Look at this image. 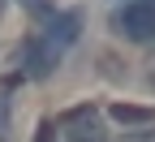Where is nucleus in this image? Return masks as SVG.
Returning a JSON list of instances; mask_svg holds the SVG:
<instances>
[{
  "label": "nucleus",
  "instance_id": "obj_7",
  "mask_svg": "<svg viewBox=\"0 0 155 142\" xmlns=\"http://www.w3.org/2000/svg\"><path fill=\"white\" fill-rule=\"evenodd\" d=\"M35 142H56V125H52V121H39V129H35Z\"/></svg>",
  "mask_w": 155,
  "mask_h": 142
},
{
  "label": "nucleus",
  "instance_id": "obj_3",
  "mask_svg": "<svg viewBox=\"0 0 155 142\" xmlns=\"http://www.w3.org/2000/svg\"><path fill=\"white\" fill-rule=\"evenodd\" d=\"M65 142H108V129L95 108H73L65 116Z\"/></svg>",
  "mask_w": 155,
  "mask_h": 142
},
{
  "label": "nucleus",
  "instance_id": "obj_8",
  "mask_svg": "<svg viewBox=\"0 0 155 142\" xmlns=\"http://www.w3.org/2000/svg\"><path fill=\"white\" fill-rule=\"evenodd\" d=\"M22 5H26L35 17H48V5H43V0H22Z\"/></svg>",
  "mask_w": 155,
  "mask_h": 142
},
{
  "label": "nucleus",
  "instance_id": "obj_4",
  "mask_svg": "<svg viewBox=\"0 0 155 142\" xmlns=\"http://www.w3.org/2000/svg\"><path fill=\"white\" fill-rule=\"evenodd\" d=\"M78 35H82V13L78 9H65V13H48V30H43V39L52 48H69V43H78Z\"/></svg>",
  "mask_w": 155,
  "mask_h": 142
},
{
  "label": "nucleus",
  "instance_id": "obj_2",
  "mask_svg": "<svg viewBox=\"0 0 155 142\" xmlns=\"http://www.w3.org/2000/svg\"><path fill=\"white\" fill-rule=\"evenodd\" d=\"M56 65H61V48H52L43 35L22 43V73L26 78H52Z\"/></svg>",
  "mask_w": 155,
  "mask_h": 142
},
{
  "label": "nucleus",
  "instance_id": "obj_5",
  "mask_svg": "<svg viewBox=\"0 0 155 142\" xmlns=\"http://www.w3.org/2000/svg\"><path fill=\"white\" fill-rule=\"evenodd\" d=\"M108 112L116 125H151L155 121V108H142V104H112Z\"/></svg>",
  "mask_w": 155,
  "mask_h": 142
},
{
  "label": "nucleus",
  "instance_id": "obj_1",
  "mask_svg": "<svg viewBox=\"0 0 155 142\" xmlns=\"http://www.w3.org/2000/svg\"><path fill=\"white\" fill-rule=\"evenodd\" d=\"M112 30L134 39V43H147L155 39V0H129L112 13Z\"/></svg>",
  "mask_w": 155,
  "mask_h": 142
},
{
  "label": "nucleus",
  "instance_id": "obj_9",
  "mask_svg": "<svg viewBox=\"0 0 155 142\" xmlns=\"http://www.w3.org/2000/svg\"><path fill=\"white\" fill-rule=\"evenodd\" d=\"M125 142H155V129H147V134H129Z\"/></svg>",
  "mask_w": 155,
  "mask_h": 142
},
{
  "label": "nucleus",
  "instance_id": "obj_6",
  "mask_svg": "<svg viewBox=\"0 0 155 142\" xmlns=\"http://www.w3.org/2000/svg\"><path fill=\"white\" fill-rule=\"evenodd\" d=\"M9 86L13 82H0V138H9Z\"/></svg>",
  "mask_w": 155,
  "mask_h": 142
}]
</instances>
